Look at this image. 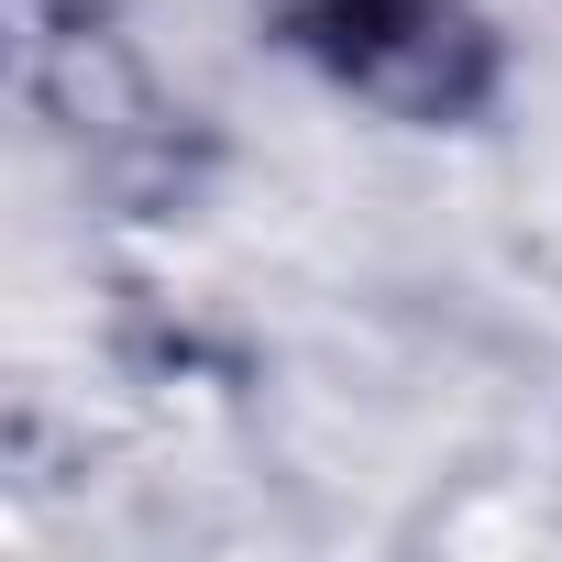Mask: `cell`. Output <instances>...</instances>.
<instances>
[{
	"instance_id": "6da1fadb",
	"label": "cell",
	"mask_w": 562,
	"mask_h": 562,
	"mask_svg": "<svg viewBox=\"0 0 562 562\" xmlns=\"http://www.w3.org/2000/svg\"><path fill=\"white\" fill-rule=\"evenodd\" d=\"M288 23L331 78H353L364 100H397V111H452L485 67L452 0H288Z\"/></svg>"
}]
</instances>
